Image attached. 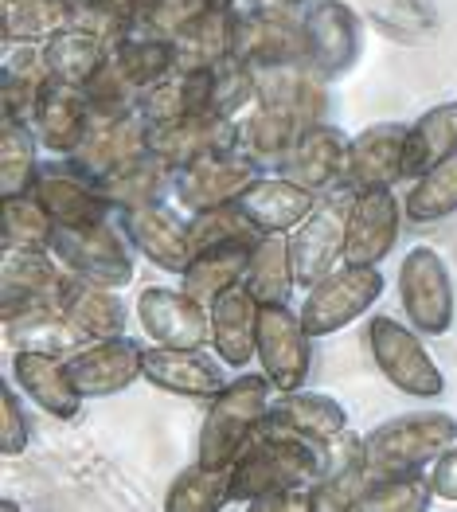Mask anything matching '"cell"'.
Here are the masks:
<instances>
[{
    "mask_svg": "<svg viewBox=\"0 0 457 512\" xmlns=\"http://www.w3.org/2000/svg\"><path fill=\"white\" fill-rule=\"evenodd\" d=\"M321 473L325 442L301 438L262 419V427L250 434L243 454L231 466V505H250L270 489H309L321 481Z\"/></svg>",
    "mask_w": 457,
    "mask_h": 512,
    "instance_id": "6da1fadb",
    "label": "cell"
},
{
    "mask_svg": "<svg viewBox=\"0 0 457 512\" xmlns=\"http://www.w3.org/2000/svg\"><path fill=\"white\" fill-rule=\"evenodd\" d=\"M274 391L266 372H239L231 384L223 387L208 407V419L200 427V446H196V462H204L211 470H231L235 458L243 454L250 434L262 427V419L270 415Z\"/></svg>",
    "mask_w": 457,
    "mask_h": 512,
    "instance_id": "7a4b0ae2",
    "label": "cell"
},
{
    "mask_svg": "<svg viewBox=\"0 0 457 512\" xmlns=\"http://www.w3.org/2000/svg\"><path fill=\"white\" fill-rule=\"evenodd\" d=\"M368 466L375 473H411L434 466L457 442V419L450 411H407L364 434Z\"/></svg>",
    "mask_w": 457,
    "mask_h": 512,
    "instance_id": "3957f363",
    "label": "cell"
},
{
    "mask_svg": "<svg viewBox=\"0 0 457 512\" xmlns=\"http://www.w3.org/2000/svg\"><path fill=\"white\" fill-rule=\"evenodd\" d=\"M47 251L59 258L71 274L90 278L98 286H114L125 290L133 282V243L122 231V223L114 215L94 219V223H79V227H51Z\"/></svg>",
    "mask_w": 457,
    "mask_h": 512,
    "instance_id": "277c9868",
    "label": "cell"
},
{
    "mask_svg": "<svg viewBox=\"0 0 457 512\" xmlns=\"http://www.w3.org/2000/svg\"><path fill=\"white\" fill-rule=\"evenodd\" d=\"M368 337V352H372L375 368L383 372V380L411 395V399H438L446 395V376L438 368V360L430 356V348L422 344L411 321H399V317H387V313H375L364 329Z\"/></svg>",
    "mask_w": 457,
    "mask_h": 512,
    "instance_id": "5b68a950",
    "label": "cell"
},
{
    "mask_svg": "<svg viewBox=\"0 0 457 512\" xmlns=\"http://www.w3.org/2000/svg\"><path fill=\"white\" fill-rule=\"evenodd\" d=\"M383 274L379 266H352V262H340L333 274H325L317 286L305 290L301 301V325L313 341L321 337H333L340 329H348L352 321L368 317L375 301L383 298Z\"/></svg>",
    "mask_w": 457,
    "mask_h": 512,
    "instance_id": "8992f818",
    "label": "cell"
},
{
    "mask_svg": "<svg viewBox=\"0 0 457 512\" xmlns=\"http://www.w3.org/2000/svg\"><path fill=\"white\" fill-rule=\"evenodd\" d=\"M399 301L403 317L422 337H446L457 321V290L450 262L434 247L415 243L399 262Z\"/></svg>",
    "mask_w": 457,
    "mask_h": 512,
    "instance_id": "52a82bcc",
    "label": "cell"
},
{
    "mask_svg": "<svg viewBox=\"0 0 457 512\" xmlns=\"http://www.w3.org/2000/svg\"><path fill=\"white\" fill-rule=\"evenodd\" d=\"M348 208H352V192H348V188L321 192L317 208L290 231L293 270H297V286H301V290L317 286L325 274H333L336 266L344 262Z\"/></svg>",
    "mask_w": 457,
    "mask_h": 512,
    "instance_id": "ba28073f",
    "label": "cell"
},
{
    "mask_svg": "<svg viewBox=\"0 0 457 512\" xmlns=\"http://www.w3.org/2000/svg\"><path fill=\"white\" fill-rule=\"evenodd\" d=\"M305 59L333 83L360 63L364 51V16L348 0H309L301 8Z\"/></svg>",
    "mask_w": 457,
    "mask_h": 512,
    "instance_id": "9c48e42d",
    "label": "cell"
},
{
    "mask_svg": "<svg viewBox=\"0 0 457 512\" xmlns=\"http://www.w3.org/2000/svg\"><path fill=\"white\" fill-rule=\"evenodd\" d=\"M254 176H258V165L243 149H231V153H211V157H200L192 165L172 169L168 192H172L180 212L192 215L219 208V204H235Z\"/></svg>",
    "mask_w": 457,
    "mask_h": 512,
    "instance_id": "30bf717a",
    "label": "cell"
},
{
    "mask_svg": "<svg viewBox=\"0 0 457 512\" xmlns=\"http://www.w3.org/2000/svg\"><path fill=\"white\" fill-rule=\"evenodd\" d=\"M67 372L83 399H110L145 380V344L133 337H98L67 356Z\"/></svg>",
    "mask_w": 457,
    "mask_h": 512,
    "instance_id": "8fae6325",
    "label": "cell"
},
{
    "mask_svg": "<svg viewBox=\"0 0 457 512\" xmlns=\"http://www.w3.org/2000/svg\"><path fill=\"white\" fill-rule=\"evenodd\" d=\"M258 364L278 391H297L313 368V337L290 305H262L258 317Z\"/></svg>",
    "mask_w": 457,
    "mask_h": 512,
    "instance_id": "7c38bea8",
    "label": "cell"
},
{
    "mask_svg": "<svg viewBox=\"0 0 457 512\" xmlns=\"http://www.w3.org/2000/svg\"><path fill=\"white\" fill-rule=\"evenodd\" d=\"M137 321L149 344H165V348L211 344V305L172 286H145L137 294Z\"/></svg>",
    "mask_w": 457,
    "mask_h": 512,
    "instance_id": "4fadbf2b",
    "label": "cell"
},
{
    "mask_svg": "<svg viewBox=\"0 0 457 512\" xmlns=\"http://www.w3.org/2000/svg\"><path fill=\"white\" fill-rule=\"evenodd\" d=\"M231 24H235V55L250 67L305 59L301 8L293 4H262L247 12H231Z\"/></svg>",
    "mask_w": 457,
    "mask_h": 512,
    "instance_id": "5bb4252c",
    "label": "cell"
},
{
    "mask_svg": "<svg viewBox=\"0 0 457 512\" xmlns=\"http://www.w3.org/2000/svg\"><path fill=\"white\" fill-rule=\"evenodd\" d=\"M239 133L243 118H227V114H184L172 122H149V149L161 153L172 169L192 165L211 153H231L239 149Z\"/></svg>",
    "mask_w": 457,
    "mask_h": 512,
    "instance_id": "9a60e30c",
    "label": "cell"
},
{
    "mask_svg": "<svg viewBox=\"0 0 457 512\" xmlns=\"http://www.w3.org/2000/svg\"><path fill=\"white\" fill-rule=\"evenodd\" d=\"M403 204L391 188H368L352 192L348 208V239H344V262L352 266H379L395 251L399 227H403Z\"/></svg>",
    "mask_w": 457,
    "mask_h": 512,
    "instance_id": "2e32d148",
    "label": "cell"
},
{
    "mask_svg": "<svg viewBox=\"0 0 457 512\" xmlns=\"http://www.w3.org/2000/svg\"><path fill=\"white\" fill-rule=\"evenodd\" d=\"M407 129L403 122H375L348 141L344 188L368 192L407 180Z\"/></svg>",
    "mask_w": 457,
    "mask_h": 512,
    "instance_id": "e0dca14e",
    "label": "cell"
},
{
    "mask_svg": "<svg viewBox=\"0 0 457 512\" xmlns=\"http://www.w3.org/2000/svg\"><path fill=\"white\" fill-rule=\"evenodd\" d=\"M122 231L129 235L133 251L149 258L157 270L165 274H184L192 262V239H188V219H180L176 208H168L165 200L157 204H141L118 215Z\"/></svg>",
    "mask_w": 457,
    "mask_h": 512,
    "instance_id": "ac0fdd59",
    "label": "cell"
},
{
    "mask_svg": "<svg viewBox=\"0 0 457 512\" xmlns=\"http://www.w3.org/2000/svg\"><path fill=\"white\" fill-rule=\"evenodd\" d=\"M145 133H149V118L141 110L137 114H102V110H90L83 141H79V149L67 161L83 172V176L98 180V176H106L110 169L125 165L129 157L145 153L149 149Z\"/></svg>",
    "mask_w": 457,
    "mask_h": 512,
    "instance_id": "d6986e66",
    "label": "cell"
},
{
    "mask_svg": "<svg viewBox=\"0 0 457 512\" xmlns=\"http://www.w3.org/2000/svg\"><path fill=\"white\" fill-rule=\"evenodd\" d=\"M258 79V106H278L297 118L329 122V79L309 63V59H282V63H262L254 67Z\"/></svg>",
    "mask_w": 457,
    "mask_h": 512,
    "instance_id": "ffe728a7",
    "label": "cell"
},
{
    "mask_svg": "<svg viewBox=\"0 0 457 512\" xmlns=\"http://www.w3.org/2000/svg\"><path fill=\"white\" fill-rule=\"evenodd\" d=\"M36 200H40V208L55 223H63V227H79V223H94V219H106L110 212V204L98 196V188H94V180L83 176V172L75 169L67 157H51V161H40V169H36V180H32V188H28Z\"/></svg>",
    "mask_w": 457,
    "mask_h": 512,
    "instance_id": "44dd1931",
    "label": "cell"
},
{
    "mask_svg": "<svg viewBox=\"0 0 457 512\" xmlns=\"http://www.w3.org/2000/svg\"><path fill=\"white\" fill-rule=\"evenodd\" d=\"M348 133L333 122H313L305 129L293 149L282 157V165L274 172L290 176L293 184L309 188V192H333V188H344V165H348Z\"/></svg>",
    "mask_w": 457,
    "mask_h": 512,
    "instance_id": "7402d4cb",
    "label": "cell"
},
{
    "mask_svg": "<svg viewBox=\"0 0 457 512\" xmlns=\"http://www.w3.org/2000/svg\"><path fill=\"white\" fill-rule=\"evenodd\" d=\"M145 380L168 391V395H184V399H215L227 380V364L215 356L211 360L204 348H165V344H149L145 348Z\"/></svg>",
    "mask_w": 457,
    "mask_h": 512,
    "instance_id": "603a6c76",
    "label": "cell"
},
{
    "mask_svg": "<svg viewBox=\"0 0 457 512\" xmlns=\"http://www.w3.org/2000/svg\"><path fill=\"white\" fill-rule=\"evenodd\" d=\"M368 481H372L368 442L364 434L344 427L325 442V473L313 485V512H356V501L364 497Z\"/></svg>",
    "mask_w": 457,
    "mask_h": 512,
    "instance_id": "cb8c5ba5",
    "label": "cell"
},
{
    "mask_svg": "<svg viewBox=\"0 0 457 512\" xmlns=\"http://www.w3.org/2000/svg\"><path fill=\"white\" fill-rule=\"evenodd\" d=\"M12 384L20 387L40 411L51 419H75L83 411V391L75 387L67 372V356L55 352H32V348H12Z\"/></svg>",
    "mask_w": 457,
    "mask_h": 512,
    "instance_id": "d4e9b609",
    "label": "cell"
},
{
    "mask_svg": "<svg viewBox=\"0 0 457 512\" xmlns=\"http://www.w3.org/2000/svg\"><path fill=\"white\" fill-rule=\"evenodd\" d=\"M0 317H4V341L12 348L71 356L75 348H83L90 341L83 329L67 317L59 298L24 301V305H12V309H0Z\"/></svg>",
    "mask_w": 457,
    "mask_h": 512,
    "instance_id": "484cf974",
    "label": "cell"
},
{
    "mask_svg": "<svg viewBox=\"0 0 457 512\" xmlns=\"http://www.w3.org/2000/svg\"><path fill=\"white\" fill-rule=\"evenodd\" d=\"M258 317L262 301L250 294L247 282L231 286L211 301V348L227 368H247L258 360Z\"/></svg>",
    "mask_w": 457,
    "mask_h": 512,
    "instance_id": "4316f807",
    "label": "cell"
},
{
    "mask_svg": "<svg viewBox=\"0 0 457 512\" xmlns=\"http://www.w3.org/2000/svg\"><path fill=\"white\" fill-rule=\"evenodd\" d=\"M317 200H321L317 192L293 184L290 176H282V172H274V176L258 172L235 204L250 215V223L262 235H290L293 227L317 208Z\"/></svg>",
    "mask_w": 457,
    "mask_h": 512,
    "instance_id": "83f0119b",
    "label": "cell"
},
{
    "mask_svg": "<svg viewBox=\"0 0 457 512\" xmlns=\"http://www.w3.org/2000/svg\"><path fill=\"white\" fill-rule=\"evenodd\" d=\"M67 266L47 247H8L0 258V309L59 298Z\"/></svg>",
    "mask_w": 457,
    "mask_h": 512,
    "instance_id": "f1b7e54d",
    "label": "cell"
},
{
    "mask_svg": "<svg viewBox=\"0 0 457 512\" xmlns=\"http://www.w3.org/2000/svg\"><path fill=\"white\" fill-rule=\"evenodd\" d=\"M86 122H90V98H86L83 86L59 83V79L43 86L32 126H36L40 145L51 157H71L83 141Z\"/></svg>",
    "mask_w": 457,
    "mask_h": 512,
    "instance_id": "f546056e",
    "label": "cell"
},
{
    "mask_svg": "<svg viewBox=\"0 0 457 512\" xmlns=\"http://www.w3.org/2000/svg\"><path fill=\"white\" fill-rule=\"evenodd\" d=\"M94 188L110 204V212L122 215L129 208H141V204H157L165 196V188H172V165L161 153L145 149V153L129 157L125 165L110 169L106 176H98Z\"/></svg>",
    "mask_w": 457,
    "mask_h": 512,
    "instance_id": "4dcf8cb0",
    "label": "cell"
},
{
    "mask_svg": "<svg viewBox=\"0 0 457 512\" xmlns=\"http://www.w3.org/2000/svg\"><path fill=\"white\" fill-rule=\"evenodd\" d=\"M258 239H231V243H215V247L196 251L192 262H188V270L180 274V290L192 294L196 301H204V305H211L219 294H227L231 286H239L247 278L250 255H254Z\"/></svg>",
    "mask_w": 457,
    "mask_h": 512,
    "instance_id": "1f68e13d",
    "label": "cell"
},
{
    "mask_svg": "<svg viewBox=\"0 0 457 512\" xmlns=\"http://www.w3.org/2000/svg\"><path fill=\"white\" fill-rule=\"evenodd\" d=\"M274 427L293 430L301 438H313V442H329L340 430L348 427V411L344 403L325 395V391H278L274 403H270V415H266Z\"/></svg>",
    "mask_w": 457,
    "mask_h": 512,
    "instance_id": "d6a6232c",
    "label": "cell"
},
{
    "mask_svg": "<svg viewBox=\"0 0 457 512\" xmlns=\"http://www.w3.org/2000/svg\"><path fill=\"white\" fill-rule=\"evenodd\" d=\"M59 305L67 309V317L83 329L90 341H98V337H122L125 321H129L125 301L118 298L114 286H98V282L79 278V274H71V270H67V278H63Z\"/></svg>",
    "mask_w": 457,
    "mask_h": 512,
    "instance_id": "836d02e7",
    "label": "cell"
},
{
    "mask_svg": "<svg viewBox=\"0 0 457 512\" xmlns=\"http://www.w3.org/2000/svg\"><path fill=\"white\" fill-rule=\"evenodd\" d=\"M309 129L305 118H297L290 110L278 106H250L243 114V133H239V149L247 153L258 169H278L282 157L293 149V141Z\"/></svg>",
    "mask_w": 457,
    "mask_h": 512,
    "instance_id": "e575fe53",
    "label": "cell"
},
{
    "mask_svg": "<svg viewBox=\"0 0 457 512\" xmlns=\"http://www.w3.org/2000/svg\"><path fill=\"white\" fill-rule=\"evenodd\" d=\"M176 71H211L219 67L227 55H235V24H231V8L227 4H211L208 12H200L176 40Z\"/></svg>",
    "mask_w": 457,
    "mask_h": 512,
    "instance_id": "d590c367",
    "label": "cell"
},
{
    "mask_svg": "<svg viewBox=\"0 0 457 512\" xmlns=\"http://www.w3.org/2000/svg\"><path fill=\"white\" fill-rule=\"evenodd\" d=\"M215 75L211 71H172L168 79L149 86L141 114L149 122H172L184 114H215Z\"/></svg>",
    "mask_w": 457,
    "mask_h": 512,
    "instance_id": "8d00e7d4",
    "label": "cell"
},
{
    "mask_svg": "<svg viewBox=\"0 0 457 512\" xmlns=\"http://www.w3.org/2000/svg\"><path fill=\"white\" fill-rule=\"evenodd\" d=\"M457 153V102H438L407 129V180L442 165Z\"/></svg>",
    "mask_w": 457,
    "mask_h": 512,
    "instance_id": "74e56055",
    "label": "cell"
},
{
    "mask_svg": "<svg viewBox=\"0 0 457 512\" xmlns=\"http://www.w3.org/2000/svg\"><path fill=\"white\" fill-rule=\"evenodd\" d=\"M250 294L262 305H290L297 290V270H293L290 235H262L254 243L247 278Z\"/></svg>",
    "mask_w": 457,
    "mask_h": 512,
    "instance_id": "f35d334b",
    "label": "cell"
},
{
    "mask_svg": "<svg viewBox=\"0 0 457 512\" xmlns=\"http://www.w3.org/2000/svg\"><path fill=\"white\" fill-rule=\"evenodd\" d=\"M387 40L422 43L438 32L434 0H348Z\"/></svg>",
    "mask_w": 457,
    "mask_h": 512,
    "instance_id": "ab89813d",
    "label": "cell"
},
{
    "mask_svg": "<svg viewBox=\"0 0 457 512\" xmlns=\"http://www.w3.org/2000/svg\"><path fill=\"white\" fill-rule=\"evenodd\" d=\"M40 133L32 122L0 114V196H20L32 188L40 169Z\"/></svg>",
    "mask_w": 457,
    "mask_h": 512,
    "instance_id": "60d3db41",
    "label": "cell"
},
{
    "mask_svg": "<svg viewBox=\"0 0 457 512\" xmlns=\"http://www.w3.org/2000/svg\"><path fill=\"white\" fill-rule=\"evenodd\" d=\"M43 51H47L51 79L86 86L94 79V71L106 63L110 43L102 36H94V32H83V28H63V32H55L51 40L43 43Z\"/></svg>",
    "mask_w": 457,
    "mask_h": 512,
    "instance_id": "b9f144b4",
    "label": "cell"
},
{
    "mask_svg": "<svg viewBox=\"0 0 457 512\" xmlns=\"http://www.w3.org/2000/svg\"><path fill=\"white\" fill-rule=\"evenodd\" d=\"M438 501L430 473H375L356 501V512H426Z\"/></svg>",
    "mask_w": 457,
    "mask_h": 512,
    "instance_id": "7bdbcfd3",
    "label": "cell"
},
{
    "mask_svg": "<svg viewBox=\"0 0 457 512\" xmlns=\"http://www.w3.org/2000/svg\"><path fill=\"white\" fill-rule=\"evenodd\" d=\"M403 212L418 227L442 223V219H450L457 212V153L446 157L442 165H434L430 172H422L418 180H411V192L403 200Z\"/></svg>",
    "mask_w": 457,
    "mask_h": 512,
    "instance_id": "ee69618b",
    "label": "cell"
},
{
    "mask_svg": "<svg viewBox=\"0 0 457 512\" xmlns=\"http://www.w3.org/2000/svg\"><path fill=\"white\" fill-rule=\"evenodd\" d=\"M63 28H71L67 0H8L0 20V40L47 43Z\"/></svg>",
    "mask_w": 457,
    "mask_h": 512,
    "instance_id": "f6af8a7d",
    "label": "cell"
},
{
    "mask_svg": "<svg viewBox=\"0 0 457 512\" xmlns=\"http://www.w3.org/2000/svg\"><path fill=\"white\" fill-rule=\"evenodd\" d=\"M231 505V470H211L204 462L188 466L165 493L168 512H219Z\"/></svg>",
    "mask_w": 457,
    "mask_h": 512,
    "instance_id": "bcb514c9",
    "label": "cell"
},
{
    "mask_svg": "<svg viewBox=\"0 0 457 512\" xmlns=\"http://www.w3.org/2000/svg\"><path fill=\"white\" fill-rule=\"evenodd\" d=\"M110 51H114V59L129 71V79L145 86V94H149V86H157L161 79H168L176 71V47H172V40H161V36L125 32Z\"/></svg>",
    "mask_w": 457,
    "mask_h": 512,
    "instance_id": "7dc6e473",
    "label": "cell"
},
{
    "mask_svg": "<svg viewBox=\"0 0 457 512\" xmlns=\"http://www.w3.org/2000/svg\"><path fill=\"white\" fill-rule=\"evenodd\" d=\"M0 219H4V227H0V251H8V247H47L51 227H55V219L43 212L40 200L32 192L4 196Z\"/></svg>",
    "mask_w": 457,
    "mask_h": 512,
    "instance_id": "c3c4849f",
    "label": "cell"
},
{
    "mask_svg": "<svg viewBox=\"0 0 457 512\" xmlns=\"http://www.w3.org/2000/svg\"><path fill=\"white\" fill-rule=\"evenodd\" d=\"M83 90L90 98V110H102V114H137L145 102V86L129 79V71L114 59V51L106 55V63L94 71V79Z\"/></svg>",
    "mask_w": 457,
    "mask_h": 512,
    "instance_id": "681fc988",
    "label": "cell"
},
{
    "mask_svg": "<svg viewBox=\"0 0 457 512\" xmlns=\"http://www.w3.org/2000/svg\"><path fill=\"white\" fill-rule=\"evenodd\" d=\"M262 231L250 223V215L239 204H219L208 212L188 215V239H192V255L215 247V243H231V239H258Z\"/></svg>",
    "mask_w": 457,
    "mask_h": 512,
    "instance_id": "f907efd6",
    "label": "cell"
},
{
    "mask_svg": "<svg viewBox=\"0 0 457 512\" xmlns=\"http://www.w3.org/2000/svg\"><path fill=\"white\" fill-rule=\"evenodd\" d=\"M211 0H145L133 16L125 32H141V36H161L176 40L200 12H208Z\"/></svg>",
    "mask_w": 457,
    "mask_h": 512,
    "instance_id": "816d5d0a",
    "label": "cell"
},
{
    "mask_svg": "<svg viewBox=\"0 0 457 512\" xmlns=\"http://www.w3.org/2000/svg\"><path fill=\"white\" fill-rule=\"evenodd\" d=\"M16 391H20L16 384H4V391H0V423H4V427H0V454H4V458L24 454L28 442H32V423H28L24 403H20Z\"/></svg>",
    "mask_w": 457,
    "mask_h": 512,
    "instance_id": "f5cc1de1",
    "label": "cell"
},
{
    "mask_svg": "<svg viewBox=\"0 0 457 512\" xmlns=\"http://www.w3.org/2000/svg\"><path fill=\"white\" fill-rule=\"evenodd\" d=\"M250 512H313V485L309 489H270L247 505Z\"/></svg>",
    "mask_w": 457,
    "mask_h": 512,
    "instance_id": "db71d44e",
    "label": "cell"
},
{
    "mask_svg": "<svg viewBox=\"0 0 457 512\" xmlns=\"http://www.w3.org/2000/svg\"><path fill=\"white\" fill-rule=\"evenodd\" d=\"M430 485L438 493V501H450L457 505V442L430 466Z\"/></svg>",
    "mask_w": 457,
    "mask_h": 512,
    "instance_id": "11a10c76",
    "label": "cell"
},
{
    "mask_svg": "<svg viewBox=\"0 0 457 512\" xmlns=\"http://www.w3.org/2000/svg\"><path fill=\"white\" fill-rule=\"evenodd\" d=\"M286 4H293V8H305V4H309V0H286Z\"/></svg>",
    "mask_w": 457,
    "mask_h": 512,
    "instance_id": "9f6ffc18",
    "label": "cell"
},
{
    "mask_svg": "<svg viewBox=\"0 0 457 512\" xmlns=\"http://www.w3.org/2000/svg\"><path fill=\"white\" fill-rule=\"evenodd\" d=\"M211 4H231V0H211Z\"/></svg>",
    "mask_w": 457,
    "mask_h": 512,
    "instance_id": "6f0895ef",
    "label": "cell"
},
{
    "mask_svg": "<svg viewBox=\"0 0 457 512\" xmlns=\"http://www.w3.org/2000/svg\"><path fill=\"white\" fill-rule=\"evenodd\" d=\"M4 4H8V0H4Z\"/></svg>",
    "mask_w": 457,
    "mask_h": 512,
    "instance_id": "680465c9",
    "label": "cell"
}]
</instances>
